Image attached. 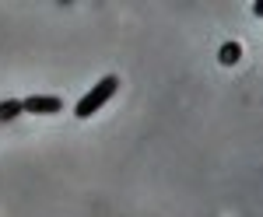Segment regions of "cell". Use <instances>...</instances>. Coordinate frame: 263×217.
<instances>
[{
	"label": "cell",
	"instance_id": "cell-1",
	"mask_svg": "<svg viewBox=\"0 0 263 217\" xmlns=\"http://www.w3.org/2000/svg\"><path fill=\"white\" fill-rule=\"evenodd\" d=\"M116 88H120V77H102L99 84H95V88L88 91V95H81V102L74 105V116H78V119L95 116V112H99L102 105H105V102H109L112 95H116Z\"/></svg>",
	"mask_w": 263,
	"mask_h": 217
},
{
	"label": "cell",
	"instance_id": "cell-2",
	"mask_svg": "<svg viewBox=\"0 0 263 217\" xmlns=\"http://www.w3.org/2000/svg\"><path fill=\"white\" fill-rule=\"evenodd\" d=\"M21 105L28 116H60L63 109L60 95H28V98H21Z\"/></svg>",
	"mask_w": 263,
	"mask_h": 217
},
{
	"label": "cell",
	"instance_id": "cell-3",
	"mask_svg": "<svg viewBox=\"0 0 263 217\" xmlns=\"http://www.w3.org/2000/svg\"><path fill=\"white\" fill-rule=\"evenodd\" d=\"M21 112H25V105H21L18 98H7V102H0V123H11V119H18Z\"/></svg>",
	"mask_w": 263,
	"mask_h": 217
},
{
	"label": "cell",
	"instance_id": "cell-4",
	"mask_svg": "<svg viewBox=\"0 0 263 217\" xmlns=\"http://www.w3.org/2000/svg\"><path fill=\"white\" fill-rule=\"evenodd\" d=\"M239 56H242V46H239V42H224V46H221V53H218V60H221L224 67L239 63Z\"/></svg>",
	"mask_w": 263,
	"mask_h": 217
},
{
	"label": "cell",
	"instance_id": "cell-5",
	"mask_svg": "<svg viewBox=\"0 0 263 217\" xmlns=\"http://www.w3.org/2000/svg\"><path fill=\"white\" fill-rule=\"evenodd\" d=\"M253 14H256V18H263V0H256V4H253Z\"/></svg>",
	"mask_w": 263,
	"mask_h": 217
}]
</instances>
